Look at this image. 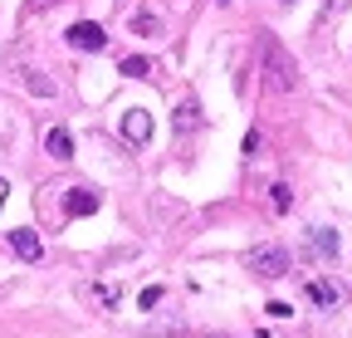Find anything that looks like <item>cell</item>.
<instances>
[{"label": "cell", "mask_w": 352, "mask_h": 338, "mask_svg": "<svg viewBox=\"0 0 352 338\" xmlns=\"http://www.w3.org/2000/svg\"><path fill=\"white\" fill-rule=\"evenodd\" d=\"M69 45L74 50H88V54H98V50H108V30L103 25H94V20H78V25H69Z\"/></svg>", "instance_id": "cell-3"}, {"label": "cell", "mask_w": 352, "mask_h": 338, "mask_svg": "<svg viewBox=\"0 0 352 338\" xmlns=\"http://www.w3.org/2000/svg\"><path fill=\"white\" fill-rule=\"evenodd\" d=\"M122 138H127L132 147H147V138H152V113H147V108H127V113H122Z\"/></svg>", "instance_id": "cell-4"}, {"label": "cell", "mask_w": 352, "mask_h": 338, "mask_svg": "<svg viewBox=\"0 0 352 338\" xmlns=\"http://www.w3.org/2000/svg\"><path fill=\"white\" fill-rule=\"evenodd\" d=\"M308 250L323 255V260H338V235L333 231H314V235H308Z\"/></svg>", "instance_id": "cell-10"}, {"label": "cell", "mask_w": 352, "mask_h": 338, "mask_svg": "<svg viewBox=\"0 0 352 338\" xmlns=\"http://www.w3.org/2000/svg\"><path fill=\"white\" fill-rule=\"evenodd\" d=\"M94 211H98V191H94V187L64 191V216H94Z\"/></svg>", "instance_id": "cell-5"}, {"label": "cell", "mask_w": 352, "mask_h": 338, "mask_svg": "<svg viewBox=\"0 0 352 338\" xmlns=\"http://www.w3.org/2000/svg\"><path fill=\"white\" fill-rule=\"evenodd\" d=\"M259 54H264V74H270L274 89H279V94H294V89H298V64H294V54L279 45L274 34L259 39Z\"/></svg>", "instance_id": "cell-1"}, {"label": "cell", "mask_w": 352, "mask_h": 338, "mask_svg": "<svg viewBox=\"0 0 352 338\" xmlns=\"http://www.w3.org/2000/svg\"><path fill=\"white\" fill-rule=\"evenodd\" d=\"M54 6V0H25V25L34 20V15H44V10H50Z\"/></svg>", "instance_id": "cell-17"}, {"label": "cell", "mask_w": 352, "mask_h": 338, "mask_svg": "<svg viewBox=\"0 0 352 338\" xmlns=\"http://www.w3.org/2000/svg\"><path fill=\"white\" fill-rule=\"evenodd\" d=\"M254 152H259V133L250 128V133H245V157H254Z\"/></svg>", "instance_id": "cell-18"}, {"label": "cell", "mask_w": 352, "mask_h": 338, "mask_svg": "<svg viewBox=\"0 0 352 338\" xmlns=\"http://www.w3.org/2000/svg\"><path fill=\"white\" fill-rule=\"evenodd\" d=\"M171 123H176V133H191L196 123H201V108H196V98H186L182 108H176V118H171Z\"/></svg>", "instance_id": "cell-12"}, {"label": "cell", "mask_w": 352, "mask_h": 338, "mask_svg": "<svg viewBox=\"0 0 352 338\" xmlns=\"http://www.w3.org/2000/svg\"><path fill=\"white\" fill-rule=\"evenodd\" d=\"M303 294H308V304H318V309H333L338 304V284H328V279H308Z\"/></svg>", "instance_id": "cell-8"}, {"label": "cell", "mask_w": 352, "mask_h": 338, "mask_svg": "<svg viewBox=\"0 0 352 338\" xmlns=\"http://www.w3.org/2000/svg\"><path fill=\"white\" fill-rule=\"evenodd\" d=\"M10 250H15L20 260H30V265L44 255V245H39V235H34V231H10Z\"/></svg>", "instance_id": "cell-6"}, {"label": "cell", "mask_w": 352, "mask_h": 338, "mask_svg": "<svg viewBox=\"0 0 352 338\" xmlns=\"http://www.w3.org/2000/svg\"><path fill=\"white\" fill-rule=\"evenodd\" d=\"M210 338H220V333H210Z\"/></svg>", "instance_id": "cell-21"}, {"label": "cell", "mask_w": 352, "mask_h": 338, "mask_svg": "<svg viewBox=\"0 0 352 338\" xmlns=\"http://www.w3.org/2000/svg\"><path fill=\"white\" fill-rule=\"evenodd\" d=\"M138 304H142V309H157V304H162V284H147V289L138 294Z\"/></svg>", "instance_id": "cell-16"}, {"label": "cell", "mask_w": 352, "mask_h": 338, "mask_svg": "<svg viewBox=\"0 0 352 338\" xmlns=\"http://www.w3.org/2000/svg\"><path fill=\"white\" fill-rule=\"evenodd\" d=\"M118 74H127V78H152V59H142V54H127V59L118 64Z\"/></svg>", "instance_id": "cell-13"}, {"label": "cell", "mask_w": 352, "mask_h": 338, "mask_svg": "<svg viewBox=\"0 0 352 338\" xmlns=\"http://www.w3.org/2000/svg\"><path fill=\"white\" fill-rule=\"evenodd\" d=\"M88 299L103 304V309H113V304L122 299V289H118V284H88Z\"/></svg>", "instance_id": "cell-14"}, {"label": "cell", "mask_w": 352, "mask_h": 338, "mask_svg": "<svg viewBox=\"0 0 352 338\" xmlns=\"http://www.w3.org/2000/svg\"><path fill=\"white\" fill-rule=\"evenodd\" d=\"M245 270H254L259 279H284L289 275V250L284 245H254L245 255Z\"/></svg>", "instance_id": "cell-2"}, {"label": "cell", "mask_w": 352, "mask_h": 338, "mask_svg": "<svg viewBox=\"0 0 352 338\" xmlns=\"http://www.w3.org/2000/svg\"><path fill=\"white\" fill-rule=\"evenodd\" d=\"M44 152H50L54 162H69V157H74V138H69V128H50V133H44Z\"/></svg>", "instance_id": "cell-7"}, {"label": "cell", "mask_w": 352, "mask_h": 338, "mask_svg": "<svg viewBox=\"0 0 352 338\" xmlns=\"http://www.w3.org/2000/svg\"><path fill=\"white\" fill-rule=\"evenodd\" d=\"M279 6H294V0H279Z\"/></svg>", "instance_id": "cell-20"}, {"label": "cell", "mask_w": 352, "mask_h": 338, "mask_svg": "<svg viewBox=\"0 0 352 338\" xmlns=\"http://www.w3.org/2000/svg\"><path fill=\"white\" fill-rule=\"evenodd\" d=\"M132 34H142V39H157V34H162V15H152V10H138V15H132Z\"/></svg>", "instance_id": "cell-11"}, {"label": "cell", "mask_w": 352, "mask_h": 338, "mask_svg": "<svg viewBox=\"0 0 352 338\" xmlns=\"http://www.w3.org/2000/svg\"><path fill=\"white\" fill-rule=\"evenodd\" d=\"M25 89H30L34 98H54V94H59V83H54V78H44L39 69H25Z\"/></svg>", "instance_id": "cell-9"}, {"label": "cell", "mask_w": 352, "mask_h": 338, "mask_svg": "<svg viewBox=\"0 0 352 338\" xmlns=\"http://www.w3.org/2000/svg\"><path fill=\"white\" fill-rule=\"evenodd\" d=\"M6 191H10V187H6V182H0V206H6Z\"/></svg>", "instance_id": "cell-19"}, {"label": "cell", "mask_w": 352, "mask_h": 338, "mask_svg": "<svg viewBox=\"0 0 352 338\" xmlns=\"http://www.w3.org/2000/svg\"><path fill=\"white\" fill-rule=\"evenodd\" d=\"M270 206H274L279 216H284V211L294 206V187H289V182H274V187H270Z\"/></svg>", "instance_id": "cell-15"}]
</instances>
